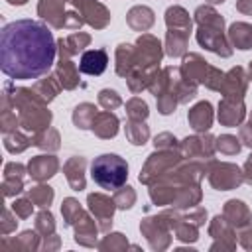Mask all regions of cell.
<instances>
[{"label": "cell", "instance_id": "8992f818", "mask_svg": "<svg viewBox=\"0 0 252 252\" xmlns=\"http://www.w3.org/2000/svg\"><path fill=\"white\" fill-rule=\"evenodd\" d=\"M163 49L158 37L150 33H142L136 41V67L140 69H158V63L161 61Z\"/></svg>", "mask_w": 252, "mask_h": 252}, {"label": "cell", "instance_id": "484cf974", "mask_svg": "<svg viewBox=\"0 0 252 252\" xmlns=\"http://www.w3.org/2000/svg\"><path fill=\"white\" fill-rule=\"evenodd\" d=\"M91 130L98 136V138H114L116 132H118V118L110 112V110H104V112H98L94 116V122L91 126Z\"/></svg>", "mask_w": 252, "mask_h": 252}, {"label": "cell", "instance_id": "44dd1931", "mask_svg": "<svg viewBox=\"0 0 252 252\" xmlns=\"http://www.w3.org/2000/svg\"><path fill=\"white\" fill-rule=\"evenodd\" d=\"M85 165H87V159L81 158V156H75V158L67 159L65 165H63V173H65L69 185L75 191L85 189Z\"/></svg>", "mask_w": 252, "mask_h": 252}, {"label": "cell", "instance_id": "836d02e7", "mask_svg": "<svg viewBox=\"0 0 252 252\" xmlns=\"http://www.w3.org/2000/svg\"><path fill=\"white\" fill-rule=\"evenodd\" d=\"M30 146H33V136H28L24 132H10V134H4V148L10 152V154H20L24 150H28Z\"/></svg>", "mask_w": 252, "mask_h": 252}, {"label": "cell", "instance_id": "2e32d148", "mask_svg": "<svg viewBox=\"0 0 252 252\" xmlns=\"http://www.w3.org/2000/svg\"><path fill=\"white\" fill-rule=\"evenodd\" d=\"M211 65H207V61L197 55V53H189L183 57V65H181V75L185 79H189L191 83H205L207 75H209Z\"/></svg>", "mask_w": 252, "mask_h": 252}, {"label": "cell", "instance_id": "bcb514c9", "mask_svg": "<svg viewBox=\"0 0 252 252\" xmlns=\"http://www.w3.org/2000/svg\"><path fill=\"white\" fill-rule=\"evenodd\" d=\"M24 191V177H4L2 179V193L4 197H16Z\"/></svg>", "mask_w": 252, "mask_h": 252}, {"label": "cell", "instance_id": "5b68a950", "mask_svg": "<svg viewBox=\"0 0 252 252\" xmlns=\"http://www.w3.org/2000/svg\"><path fill=\"white\" fill-rule=\"evenodd\" d=\"M207 173H209V181L215 189L219 191H228L238 187L244 181V173L240 171V167H236L234 163H219V161H211L207 165Z\"/></svg>", "mask_w": 252, "mask_h": 252}, {"label": "cell", "instance_id": "e0dca14e", "mask_svg": "<svg viewBox=\"0 0 252 252\" xmlns=\"http://www.w3.org/2000/svg\"><path fill=\"white\" fill-rule=\"evenodd\" d=\"M108 65V55L104 49H89L81 55L79 71L85 75H102Z\"/></svg>", "mask_w": 252, "mask_h": 252}, {"label": "cell", "instance_id": "d6a6232c", "mask_svg": "<svg viewBox=\"0 0 252 252\" xmlns=\"http://www.w3.org/2000/svg\"><path fill=\"white\" fill-rule=\"evenodd\" d=\"M165 24L171 30H185L191 32V18L181 6H171L165 12Z\"/></svg>", "mask_w": 252, "mask_h": 252}, {"label": "cell", "instance_id": "f35d334b", "mask_svg": "<svg viewBox=\"0 0 252 252\" xmlns=\"http://www.w3.org/2000/svg\"><path fill=\"white\" fill-rule=\"evenodd\" d=\"M35 230L43 236H51L55 232V220H53V215L49 213V209H41L35 217Z\"/></svg>", "mask_w": 252, "mask_h": 252}, {"label": "cell", "instance_id": "83f0119b", "mask_svg": "<svg viewBox=\"0 0 252 252\" xmlns=\"http://www.w3.org/2000/svg\"><path fill=\"white\" fill-rule=\"evenodd\" d=\"M126 22H128V26H130L132 30H136V32H146V30H150V28L154 26V12H152V8H148V6H134V8L128 12Z\"/></svg>", "mask_w": 252, "mask_h": 252}, {"label": "cell", "instance_id": "7a4b0ae2", "mask_svg": "<svg viewBox=\"0 0 252 252\" xmlns=\"http://www.w3.org/2000/svg\"><path fill=\"white\" fill-rule=\"evenodd\" d=\"M4 91L10 94L14 108L18 110V118H20V126L33 134H39L41 130L49 128L51 122V110L47 108V102L33 91V89H26V87H16L12 83L4 85Z\"/></svg>", "mask_w": 252, "mask_h": 252}, {"label": "cell", "instance_id": "603a6c76", "mask_svg": "<svg viewBox=\"0 0 252 252\" xmlns=\"http://www.w3.org/2000/svg\"><path fill=\"white\" fill-rule=\"evenodd\" d=\"M222 217L236 228H242V226H248L250 222V209L238 201V199H230L226 205H224V211H222Z\"/></svg>", "mask_w": 252, "mask_h": 252}, {"label": "cell", "instance_id": "9c48e42d", "mask_svg": "<svg viewBox=\"0 0 252 252\" xmlns=\"http://www.w3.org/2000/svg\"><path fill=\"white\" fill-rule=\"evenodd\" d=\"M89 209L91 213L94 215V219L98 220V228L100 230H108L110 224H112V215H114V209H116V203L114 199L102 195V193H91L89 199Z\"/></svg>", "mask_w": 252, "mask_h": 252}, {"label": "cell", "instance_id": "7c38bea8", "mask_svg": "<svg viewBox=\"0 0 252 252\" xmlns=\"http://www.w3.org/2000/svg\"><path fill=\"white\" fill-rule=\"evenodd\" d=\"M77 8L81 10V18L94 30H102L110 22V12L96 0H83Z\"/></svg>", "mask_w": 252, "mask_h": 252}, {"label": "cell", "instance_id": "e575fe53", "mask_svg": "<svg viewBox=\"0 0 252 252\" xmlns=\"http://www.w3.org/2000/svg\"><path fill=\"white\" fill-rule=\"evenodd\" d=\"M59 142H61L59 140V132L55 128H45L39 134H33V146L39 148V150H43V152H55V150H59V146H61Z\"/></svg>", "mask_w": 252, "mask_h": 252}, {"label": "cell", "instance_id": "277c9868", "mask_svg": "<svg viewBox=\"0 0 252 252\" xmlns=\"http://www.w3.org/2000/svg\"><path fill=\"white\" fill-rule=\"evenodd\" d=\"M181 161V154L175 152V148H167V150H159L156 154H152L144 165V169L140 171V181L142 183H152L158 177L165 175L169 169H173L177 163Z\"/></svg>", "mask_w": 252, "mask_h": 252}, {"label": "cell", "instance_id": "94428289", "mask_svg": "<svg viewBox=\"0 0 252 252\" xmlns=\"http://www.w3.org/2000/svg\"><path fill=\"white\" fill-rule=\"evenodd\" d=\"M250 122H252V114H250Z\"/></svg>", "mask_w": 252, "mask_h": 252}, {"label": "cell", "instance_id": "4dcf8cb0", "mask_svg": "<svg viewBox=\"0 0 252 252\" xmlns=\"http://www.w3.org/2000/svg\"><path fill=\"white\" fill-rule=\"evenodd\" d=\"M136 67V47L128 43H120L116 47V73L126 77Z\"/></svg>", "mask_w": 252, "mask_h": 252}, {"label": "cell", "instance_id": "c3c4849f", "mask_svg": "<svg viewBox=\"0 0 252 252\" xmlns=\"http://www.w3.org/2000/svg\"><path fill=\"white\" fill-rule=\"evenodd\" d=\"M128 246V242H126V238H124V234H120V232H114V234H108L100 244H98V248H102V250H106V248H126Z\"/></svg>", "mask_w": 252, "mask_h": 252}, {"label": "cell", "instance_id": "f546056e", "mask_svg": "<svg viewBox=\"0 0 252 252\" xmlns=\"http://www.w3.org/2000/svg\"><path fill=\"white\" fill-rule=\"evenodd\" d=\"M189 33L191 32H185V30H167V35H165V51L167 55L171 57H179L185 53L187 49V41H189Z\"/></svg>", "mask_w": 252, "mask_h": 252}, {"label": "cell", "instance_id": "ac0fdd59", "mask_svg": "<svg viewBox=\"0 0 252 252\" xmlns=\"http://www.w3.org/2000/svg\"><path fill=\"white\" fill-rule=\"evenodd\" d=\"M209 232H211V236L217 240L211 248L213 250H217V248H234V234H232V224L224 219V217H215L213 219V222H211V226H209Z\"/></svg>", "mask_w": 252, "mask_h": 252}, {"label": "cell", "instance_id": "ffe728a7", "mask_svg": "<svg viewBox=\"0 0 252 252\" xmlns=\"http://www.w3.org/2000/svg\"><path fill=\"white\" fill-rule=\"evenodd\" d=\"M187 120H189L191 128H193L195 132H207V130L211 128V124H213V106H211V102H209V100L197 102V104L189 110Z\"/></svg>", "mask_w": 252, "mask_h": 252}, {"label": "cell", "instance_id": "db71d44e", "mask_svg": "<svg viewBox=\"0 0 252 252\" xmlns=\"http://www.w3.org/2000/svg\"><path fill=\"white\" fill-rule=\"evenodd\" d=\"M238 236H240V244H242L246 250H252V228H250V226L244 228Z\"/></svg>", "mask_w": 252, "mask_h": 252}, {"label": "cell", "instance_id": "4fadbf2b", "mask_svg": "<svg viewBox=\"0 0 252 252\" xmlns=\"http://www.w3.org/2000/svg\"><path fill=\"white\" fill-rule=\"evenodd\" d=\"M246 87H248V77L244 75V69L234 67L228 73H224L220 93L228 98H242L246 93Z\"/></svg>", "mask_w": 252, "mask_h": 252}, {"label": "cell", "instance_id": "f907efd6", "mask_svg": "<svg viewBox=\"0 0 252 252\" xmlns=\"http://www.w3.org/2000/svg\"><path fill=\"white\" fill-rule=\"evenodd\" d=\"M154 146H156V150L159 148V150H167V148H177V140L171 136V134H167V132H163V134H159V136H156V140H154Z\"/></svg>", "mask_w": 252, "mask_h": 252}, {"label": "cell", "instance_id": "f5cc1de1", "mask_svg": "<svg viewBox=\"0 0 252 252\" xmlns=\"http://www.w3.org/2000/svg\"><path fill=\"white\" fill-rule=\"evenodd\" d=\"M240 140H242L248 148H252V122H248V124H244V126L240 128Z\"/></svg>", "mask_w": 252, "mask_h": 252}, {"label": "cell", "instance_id": "7dc6e473", "mask_svg": "<svg viewBox=\"0 0 252 252\" xmlns=\"http://www.w3.org/2000/svg\"><path fill=\"white\" fill-rule=\"evenodd\" d=\"M12 211L18 215V219H30L32 213H33V203L30 197H20V199H14V203L10 205Z\"/></svg>", "mask_w": 252, "mask_h": 252}, {"label": "cell", "instance_id": "7bdbcfd3", "mask_svg": "<svg viewBox=\"0 0 252 252\" xmlns=\"http://www.w3.org/2000/svg\"><path fill=\"white\" fill-rule=\"evenodd\" d=\"M114 203H116V207L118 209H130L134 203H136V193H134V189L132 187H120V189H116V195H114Z\"/></svg>", "mask_w": 252, "mask_h": 252}, {"label": "cell", "instance_id": "b9f144b4", "mask_svg": "<svg viewBox=\"0 0 252 252\" xmlns=\"http://www.w3.org/2000/svg\"><path fill=\"white\" fill-rule=\"evenodd\" d=\"M61 213H63L65 224H73V222L77 220V217L83 213V209H81V205H79V201H77V199H73V197H67V199H63V205H61Z\"/></svg>", "mask_w": 252, "mask_h": 252}, {"label": "cell", "instance_id": "3957f363", "mask_svg": "<svg viewBox=\"0 0 252 252\" xmlns=\"http://www.w3.org/2000/svg\"><path fill=\"white\" fill-rule=\"evenodd\" d=\"M91 177L98 187L116 191L128 179V163L116 154H102L91 163Z\"/></svg>", "mask_w": 252, "mask_h": 252}, {"label": "cell", "instance_id": "4316f807", "mask_svg": "<svg viewBox=\"0 0 252 252\" xmlns=\"http://www.w3.org/2000/svg\"><path fill=\"white\" fill-rule=\"evenodd\" d=\"M18 126H20V118L16 116V108L12 104L10 94L4 91L2 106H0V130H2V134H10V132H16Z\"/></svg>", "mask_w": 252, "mask_h": 252}, {"label": "cell", "instance_id": "8fae6325", "mask_svg": "<svg viewBox=\"0 0 252 252\" xmlns=\"http://www.w3.org/2000/svg\"><path fill=\"white\" fill-rule=\"evenodd\" d=\"M181 150V156L185 158H213V152H215V138L213 136H191V138H185L179 146Z\"/></svg>", "mask_w": 252, "mask_h": 252}, {"label": "cell", "instance_id": "5bb4252c", "mask_svg": "<svg viewBox=\"0 0 252 252\" xmlns=\"http://www.w3.org/2000/svg\"><path fill=\"white\" fill-rule=\"evenodd\" d=\"M244 114H246V108H244L242 98L224 96L219 104V120L224 126H238L244 120Z\"/></svg>", "mask_w": 252, "mask_h": 252}, {"label": "cell", "instance_id": "ab89813d", "mask_svg": "<svg viewBox=\"0 0 252 252\" xmlns=\"http://www.w3.org/2000/svg\"><path fill=\"white\" fill-rule=\"evenodd\" d=\"M215 148L220 152V154H226V156H234L240 152V140L230 136V134H224V136H219L215 140Z\"/></svg>", "mask_w": 252, "mask_h": 252}, {"label": "cell", "instance_id": "cb8c5ba5", "mask_svg": "<svg viewBox=\"0 0 252 252\" xmlns=\"http://www.w3.org/2000/svg\"><path fill=\"white\" fill-rule=\"evenodd\" d=\"M91 43V35L83 33V32H75L65 39H57V51L59 57H71L79 51H83L87 45Z\"/></svg>", "mask_w": 252, "mask_h": 252}, {"label": "cell", "instance_id": "7402d4cb", "mask_svg": "<svg viewBox=\"0 0 252 252\" xmlns=\"http://www.w3.org/2000/svg\"><path fill=\"white\" fill-rule=\"evenodd\" d=\"M75 224V240L83 246H94L96 242V226H94V220L83 211L77 220L73 222Z\"/></svg>", "mask_w": 252, "mask_h": 252}, {"label": "cell", "instance_id": "ba28073f", "mask_svg": "<svg viewBox=\"0 0 252 252\" xmlns=\"http://www.w3.org/2000/svg\"><path fill=\"white\" fill-rule=\"evenodd\" d=\"M169 228L171 226L167 224V220L161 215L159 217H148L140 224L142 234L148 238V242L154 250H163L169 246Z\"/></svg>", "mask_w": 252, "mask_h": 252}, {"label": "cell", "instance_id": "d4e9b609", "mask_svg": "<svg viewBox=\"0 0 252 252\" xmlns=\"http://www.w3.org/2000/svg\"><path fill=\"white\" fill-rule=\"evenodd\" d=\"M55 77L59 79L61 87L71 91L79 85V71H77V65L69 59V57H59V63L55 67Z\"/></svg>", "mask_w": 252, "mask_h": 252}, {"label": "cell", "instance_id": "9f6ffc18", "mask_svg": "<svg viewBox=\"0 0 252 252\" xmlns=\"http://www.w3.org/2000/svg\"><path fill=\"white\" fill-rule=\"evenodd\" d=\"M6 2H8L10 6H24L28 0H6Z\"/></svg>", "mask_w": 252, "mask_h": 252}, {"label": "cell", "instance_id": "74e56055", "mask_svg": "<svg viewBox=\"0 0 252 252\" xmlns=\"http://www.w3.org/2000/svg\"><path fill=\"white\" fill-rule=\"evenodd\" d=\"M53 189L49 185H35L32 189H28V197L32 199V203L39 209H47L53 201Z\"/></svg>", "mask_w": 252, "mask_h": 252}, {"label": "cell", "instance_id": "11a10c76", "mask_svg": "<svg viewBox=\"0 0 252 252\" xmlns=\"http://www.w3.org/2000/svg\"><path fill=\"white\" fill-rule=\"evenodd\" d=\"M244 181H248L250 185H252V156L246 159V163H244Z\"/></svg>", "mask_w": 252, "mask_h": 252}, {"label": "cell", "instance_id": "91938a15", "mask_svg": "<svg viewBox=\"0 0 252 252\" xmlns=\"http://www.w3.org/2000/svg\"><path fill=\"white\" fill-rule=\"evenodd\" d=\"M248 69H250V79H252V61H250V67Z\"/></svg>", "mask_w": 252, "mask_h": 252}, {"label": "cell", "instance_id": "1f68e13d", "mask_svg": "<svg viewBox=\"0 0 252 252\" xmlns=\"http://www.w3.org/2000/svg\"><path fill=\"white\" fill-rule=\"evenodd\" d=\"M45 102H49V100H53L57 94H59V91L63 89L61 87V83H59V79L55 77V73L53 75H47L45 79H39V81H35V85L32 87Z\"/></svg>", "mask_w": 252, "mask_h": 252}, {"label": "cell", "instance_id": "8d00e7d4", "mask_svg": "<svg viewBox=\"0 0 252 252\" xmlns=\"http://www.w3.org/2000/svg\"><path fill=\"white\" fill-rule=\"evenodd\" d=\"M126 138L134 146H144L150 138V128L142 120H130L126 124Z\"/></svg>", "mask_w": 252, "mask_h": 252}, {"label": "cell", "instance_id": "f6af8a7d", "mask_svg": "<svg viewBox=\"0 0 252 252\" xmlns=\"http://www.w3.org/2000/svg\"><path fill=\"white\" fill-rule=\"evenodd\" d=\"M98 104L104 108V110H114L116 106L122 104V98L116 91H110V89H102L98 93Z\"/></svg>", "mask_w": 252, "mask_h": 252}, {"label": "cell", "instance_id": "816d5d0a", "mask_svg": "<svg viewBox=\"0 0 252 252\" xmlns=\"http://www.w3.org/2000/svg\"><path fill=\"white\" fill-rule=\"evenodd\" d=\"M83 22H85V20L79 18L77 12H67V14H65V26H63V28H65V30H79V28L83 26Z\"/></svg>", "mask_w": 252, "mask_h": 252}, {"label": "cell", "instance_id": "9a60e30c", "mask_svg": "<svg viewBox=\"0 0 252 252\" xmlns=\"http://www.w3.org/2000/svg\"><path fill=\"white\" fill-rule=\"evenodd\" d=\"M65 0H39L37 2V16L49 24L55 30H61L65 26V12H63Z\"/></svg>", "mask_w": 252, "mask_h": 252}, {"label": "cell", "instance_id": "f1b7e54d", "mask_svg": "<svg viewBox=\"0 0 252 252\" xmlns=\"http://www.w3.org/2000/svg\"><path fill=\"white\" fill-rule=\"evenodd\" d=\"M228 41L232 47L238 49H250L252 47V26L244 22H236L228 28Z\"/></svg>", "mask_w": 252, "mask_h": 252}, {"label": "cell", "instance_id": "6da1fadb", "mask_svg": "<svg viewBox=\"0 0 252 252\" xmlns=\"http://www.w3.org/2000/svg\"><path fill=\"white\" fill-rule=\"evenodd\" d=\"M57 41L47 24L37 20H14L0 32V69L16 81L47 75L55 63Z\"/></svg>", "mask_w": 252, "mask_h": 252}, {"label": "cell", "instance_id": "d590c367", "mask_svg": "<svg viewBox=\"0 0 252 252\" xmlns=\"http://www.w3.org/2000/svg\"><path fill=\"white\" fill-rule=\"evenodd\" d=\"M96 114H98V112H96L94 104H91V102H83V104H79V106L73 110V122H75L77 128L85 130V128H91V126H93Z\"/></svg>", "mask_w": 252, "mask_h": 252}, {"label": "cell", "instance_id": "ee69618b", "mask_svg": "<svg viewBox=\"0 0 252 252\" xmlns=\"http://www.w3.org/2000/svg\"><path fill=\"white\" fill-rule=\"evenodd\" d=\"M16 217H18V215L12 211V207H4L2 217H0V234H2V236H8L10 232L16 230V226H18Z\"/></svg>", "mask_w": 252, "mask_h": 252}, {"label": "cell", "instance_id": "681fc988", "mask_svg": "<svg viewBox=\"0 0 252 252\" xmlns=\"http://www.w3.org/2000/svg\"><path fill=\"white\" fill-rule=\"evenodd\" d=\"M28 173V167L18 161H8L4 165V177H24Z\"/></svg>", "mask_w": 252, "mask_h": 252}, {"label": "cell", "instance_id": "6f0895ef", "mask_svg": "<svg viewBox=\"0 0 252 252\" xmlns=\"http://www.w3.org/2000/svg\"><path fill=\"white\" fill-rule=\"evenodd\" d=\"M65 2H71V4H73V6H79V4H81V2H83V0H65Z\"/></svg>", "mask_w": 252, "mask_h": 252}, {"label": "cell", "instance_id": "52a82bcc", "mask_svg": "<svg viewBox=\"0 0 252 252\" xmlns=\"http://www.w3.org/2000/svg\"><path fill=\"white\" fill-rule=\"evenodd\" d=\"M197 41L205 49L220 55V57H230L232 55V45L228 37L224 35V28H211V26H199L197 30Z\"/></svg>", "mask_w": 252, "mask_h": 252}, {"label": "cell", "instance_id": "30bf717a", "mask_svg": "<svg viewBox=\"0 0 252 252\" xmlns=\"http://www.w3.org/2000/svg\"><path fill=\"white\" fill-rule=\"evenodd\" d=\"M57 169H59V161L51 154H39V156H33L28 161V175L33 181H39V183L53 177L57 173Z\"/></svg>", "mask_w": 252, "mask_h": 252}, {"label": "cell", "instance_id": "d6986e66", "mask_svg": "<svg viewBox=\"0 0 252 252\" xmlns=\"http://www.w3.org/2000/svg\"><path fill=\"white\" fill-rule=\"evenodd\" d=\"M37 234H39L37 230H24V232H20L14 238L2 236V242L0 244H2L4 250H12V252H16V250H32L33 252V250L41 248Z\"/></svg>", "mask_w": 252, "mask_h": 252}, {"label": "cell", "instance_id": "60d3db41", "mask_svg": "<svg viewBox=\"0 0 252 252\" xmlns=\"http://www.w3.org/2000/svg\"><path fill=\"white\" fill-rule=\"evenodd\" d=\"M126 112H128L130 120H146L148 114H150L148 104L142 98H138V96H134V98H130L126 102Z\"/></svg>", "mask_w": 252, "mask_h": 252}, {"label": "cell", "instance_id": "680465c9", "mask_svg": "<svg viewBox=\"0 0 252 252\" xmlns=\"http://www.w3.org/2000/svg\"><path fill=\"white\" fill-rule=\"evenodd\" d=\"M207 2H211V4H220V2H224V0H207Z\"/></svg>", "mask_w": 252, "mask_h": 252}]
</instances>
